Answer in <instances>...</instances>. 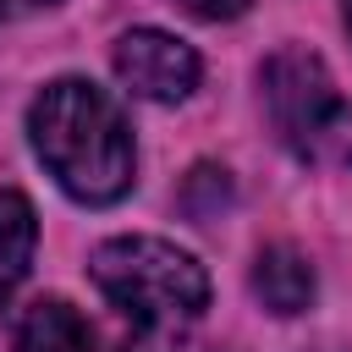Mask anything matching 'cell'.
Returning <instances> with one entry per match:
<instances>
[{
  "label": "cell",
  "instance_id": "obj_1",
  "mask_svg": "<svg viewBox=\"0 0 352 352\" xmlns=\"http://www.w3.org/2000/svg\"><path fill=\"white\" fill-rule=\"evenodd\" d=\"M88 275L126 319L121 352H182V336L209 302L204 264L165 236H110L94 248Z\"/></svg>",
  "mask_w": 352,
  "mask_h": 352
},
{
  "label": "cell",
  "instance_id": "obj_2",
  "mask_svg": "<svg viewBox=\"0 0 352 352\" xmlns=\"http://www.w3.org/2000/svg\"><path fill=\"white\" fill-rule=\"evenodd\" d=\"M28 132H33L38 160L50 165V176L77 204H116L132 187L138 148L104 88L82 82V77H55L33 99Z\"/></svg>",
  "mask_w": 352,
  "mask_h": 352
},
{
  "label": "cell",
  "instance_id": "obj_3",
  "mask_svg": "<svg viewBox=\"0 0 352 352\" xmlns=\"http://www.w3.org/2000/svg\"><path fill=\"white\" fill-rule=\"evenodd\" d=\"M264 110L297 160L352 165V104L336 94V82L314 50L286 44L264 60Z\"/></svg>",
  "mask_w": 352,
  "mask_h": 352
},
{
  "label": "cell",
  "instance_id": "obj_4",
  "mask_svg": "<svg viewBox=\"0 0 352 352\" xmlns=\"http://www.w3.org/2000/svg\"><path fill=\"white\" fill-rule=\"evenodd\" d=\"M116 77L154 104H176L198 88V55L192 44H182L176 33L160 28H132L116 38Z\"/></svg>",
  "mask_w": 352,
  "mask_h": 352
},
{
  "label": "cell",
  "instance_id": "obj_5",
  "mask_svg": "<svg viewBox=\"0 0 352 352\" xmlns=\"http://www.w3.org/2000/svg\"><path fill=\"white\" fill-rule=\"evenodd\" d=\"M11 352H94V330H88V319H82L72 302L38 297V302L16 319Z\"/></svg>",
  "mask_w": 352,
  "mask_h": 352
},
{
  "label": "cell",
  "instance_id": "obj_6",
  "mask_svg": "<svg viewBox=\"0 0 352 352\" xmlns=\"http://www.w3.org/2000/svg\"><path fill=\"white\" fill-rule=\"evenodd\" d=\"M253 297L270 314H302L314 302V264L297 248H286V242L264 248L258 264H253Z\"/></svg>",
  "mask_w": 352,
  "mask_h": 352
},
{
  "label": "cell",
  "instance_id": "obj_7",
  "mask_svg": "<svg viewBox=\"0 0 352 352\" xmlns=\"http://www.w3.org/2000/svg\"><path fill=\"white\" fill-rule=\"evenodd\" d=\"M33 242H38V220L33 204L11 187H0V286L22 280L33 264Z\"/></svg>",
  "mask_w": 352,
  "mask_h": 352
},
{
  "label": "cell",
  "instance_id": "obj_8",
  "mask_svg": "<svg viewBox=\"0 0 352 352\" xmlns=\"http://www.w3.org/2000/svg\"><path fill=\"white\" fill-rule=\"evenodd\" d=\"M226 198H231V182H226V170H214V165H198V170L187 176V187H182V209H187L192 220L220 214Z\"/></svg>",
  "mask_w": 352,
  "mask_h": 352
},
{
  "label": "cell",
  "instance_id": "obj_9",
  "mask_svg": "<svg viewBox=\"0 0 352 352\" xmlns=\"http://www.w3.org/2000/svg\"><path fill=\"white\" fill-rule=\"evenodd\" d=\"M187 16H198V22H231V16H242L253 0H176Z\"/></svg>",
  "mask_w": 352,
  "mask_h": 352
},
{
  "label": "cell",
  "instance_id": "obj_10",
  "mask_svg": "<svg viewBox=\"0 0 352 352\" xmlns=\"http://www.w3.org/2000/svg\"><path fill=\"white\" fill-rule=\"evenodd\" d=\"M44 6H55V0H0V22H16V16H33V11H44Z\"/></svg>",
  "mask_w": 352,
  "mask_h": 352
},
{
  "label": "cell",
  "instance_id": "obj_11",
  "mask_svg": "<svg viewBox=\"0 0 352 352\" xmlns=\"http://www.w3.org/2000/svg\"><path fill=\"white\" fill-rule=\"evenodd\" d=\"M341 16H346V33H352V0H341Z\"/></svg>",
  "mask_w": 352,
  "mask_h": 352
}]
</instances>
